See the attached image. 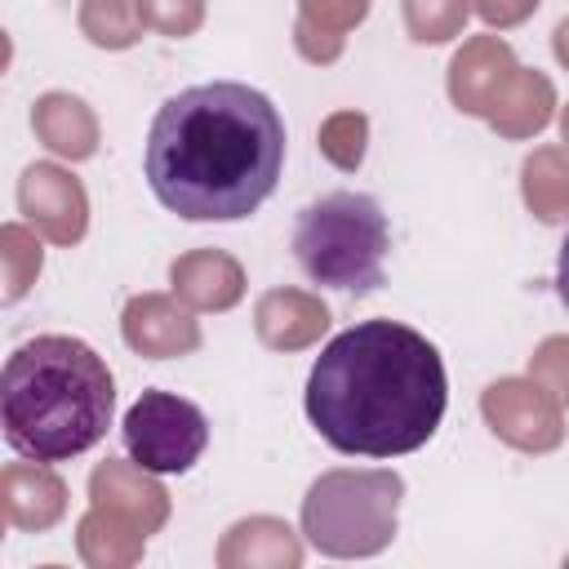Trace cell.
<instances>
[{"instance_id":"cell-1","label":"cell","mask_w":569,"mask_h":569,"mask_svg":"<svg viewBox=\"0 0 569 569\" xmlns=\"http://www.w3.org/2000/svg\"><path fill=\"white\" fill-rule=\"evenodd\" d=\"M284 120L276 102L240 80L173 93L147 133V182L187 222L249 218L280 182Z\"/></svg>"},{"instance_id":"cell-2","label":"cell","mask_w":569,"mask_h":569,"mask_svg":"<svg viewBox=\"0 0 569 569\" xmlns=\"http://www.w3.org/2000/svg\"><path fill=\"white\" fill-rule=\"evenodd\" d=\"M449 400L440 351L400 320H360L342 329L307 378V418L338 449L360 458H400L422 449Z\"/></svg>"},{"instance_id":"cell-3","label":"cell","mask_w":569,"mask_h":569,"mask_svg":"<svg viewBox=\"0 0 569 569\" xmlns=\"http://www.w3.org/2000/svg\"><path fill=\"white\" fill-rule=\"evenodd\" d=\"M116 409L107 360L67 333H40L4 360L0 422L13 453L62 462L93 449Z\"/></svg>"},{"instance_id":"cell-4","label":"cell","mask_w":569,"mask_h":569,"mask_svg":"<svg viewBox=\"0 0 569 569\" xmlns=\"http://www.w3.org/2000/svg\"><path fill=\"white\" fill-rule=\"evenodd\" d=\"M387 249H391L387 213L373 196H360V191L320 196L293 222L298 267L329 289H347V293L378 289Z\"/></svg>"},{"instance_id":"cell-5","label":"cell","mask_w":569,"mask_h":569,"mask_svg":"<svg viewBox=\"0 0 569 569\" xmlns=\"http://www.w3.org/2000/svg\"><path fill=\"white\" fill-rule=\"evenodd\" d=\"M405 480L387 467L325 471L302 498V533L320 556L360 560L396 538Z\"/></svg>"},{"instance_id":"cell-6","label":"cell","mask_w":569,"mask_h":569,"mask_svg":"<svg viewBox=\"0 0 569 569\" xmlns=\"http://www.w3.org/2000/svg\"><path fill=\"white\" fill-rule=\"evenodd\" d=\"M204 445V413L173 391H142L124 413V449L147 471H191Z\"/></svg>"},{"instance_id":"cell-7","label":"cell","mask_w":569,"mask_h":569,"mask_svg":"<svg viewBox=\"0 0 569 569\" xmlns=\"http://www.w3.org/2000/svg\"><path fill=\"white\" fill-rule=\"evenodd\" d=\"M489 431L520 453H551L565 440V405L533 378H498L480 396Z\"/></svg>"},{"instance_id":"cell-8","label":"cell","mask_w":569,"mask_h":569,"mask_svg":"<svg viewBox=\"0 0 569 569\" xmlns=\"http://www.w3.org/2000/svg\"><path fill=\"white\" fill-rule=\"evenodd\" d=\"M18 209L53 244H76L89 231V196H84L80 178L62 164H49V160L22 169Z\"/></svg>"},{"instance_id":"cell-9","label":"cell","mask_w":569,"mask_h":569,"mask_svg":"<svg viewBox=\"0 0 569 569\" xmlns=\"http://www.w3.org/2000/svg\"><path fill=\"white\" fill-rule=\"evenodd\" d=\"M124 342L147 360H178L200 347V320H191V307L169 293H138L120 311Z\"/></svg>"},{"instance_id":"cell-10","label":"cell","mask_w":569,"mask_h":569,"mask_svg":"<svg viewBox=\"0 0 569 569\" xmlns=\"http://www.w3.org/2000/svg\"><path fill=\"white\" fill-rule=\"evenodd\" d=\"M516 53L507 49V40L498 36H471L462 40V49L449 62V98L462 116H485L493 111L498 93L507 89V80L516 76Z\"/></svg>"},{"instance_id":"cell-11","label":"cell","mask_w":569,"mask_h":569,"mask_svg":"<svg viewBox=\"0 0 569 569\" xmlns=\"http://www.w3.org/2000/svg\"><path fill=\"white\" fill-rule=\"evenodd\" d=\"M89 502L93 507H107L124 520H133L142 533H156L164 520H169V493L160 480H151L147 467L138 462H120V458H107L89 471Z\"/></svg>"},{"instance_id":"cell-12","label":"cell","mask_w":569,"mask_h":569,"mask_svg":"<svg viewBox=\"0 0 569 569\" xmlns=\"http://www.w3.org/2000/svg\"><path fill=\"white\" fill-rule=\"evenodd\" d=\"M0 507H4V525L22 529V533H40L53 529L67 511V485L44 467V462H9L0 471Z\"/></svg>"},{"instance_id":"cell-13","label":"cell","mask_w":569,"mask_h":569,"mask_svg":"<svg viewBox=\"0 0 569 569\" xmlns=\"http://www.w3.org/2000/svg\"><path fill=\"white\" fill-rule=\"evenodd\" d=\"M169 284L191 311H231L244 298V267L222 249H191L173 258Z\"/></svg>"},{"instance_id":"cell-14","label":"cell","mask_w":569,"mask_h":569,"mask_svg":"<svg viewBox=\"0 0 569 569\" xmlns=\"http://www.w3.org/2000/svg\"><path fill=\"white\" fill-rule=\"evenodd\" d=\"M253 329L271 351H302L329 329V307L307 289H267L253 307Z\"/></svg>"},{"instance_id":"cell-15","label":"cell","mask_w":569,"mask_h":569,"mask_svg":"<svg viewBox=\"0 0 569 569\" xmlns=\"http://www.w3.org/2000/svg\"><path fill=\"white\" fill-rule=\"evenodd\" d=\"M302 542L276 516L236 520L218 542V569H298Z\"/></svg>"},{"instance_id":"cell-16","label":"cell","mask_w":569,"mask_h":569,"mask_svg":"<svg viewBox=\"0 0 569 569\" xmlns=\"http://www.w3.org/2000/svg\"><path fill=\"white\" fill-rule=\"evenodd\" d=\"M31 129L62 160H89L98 151V138H102L98 133V116L89 111V102L76 98V93H62V89L36 98Z\"/></svg>"},{"instance_id":"cell-17","label":"cell","mask_w":569,"mask_h":569,"mask_svg":"<svg viewBox=\"0 0 569 569\" xmlns=\"http://www.w3.org/2000/svg\"><path fill=\"white\" fill-rule=\"evenodd\" d=\"M551 111H556V84L542 71L516 67V76L507 80V89L489 111V124L502 138H533L538 129H547Z\"/></svg>"},{"instance_id":"cell-18","label":"cell","mask_w":569,"mask_h":569,"mask_svg":"<svg viewBox=\"0 0 569 569\" xmlns=\"http://www.w3.org/2000/svg\"><path fill=\"white\" fill-rule=\"evenodd\" d=\"M142 547H147V533L107 507H89L76 525V551L93 569H129L142 560Z\"/></svg>"},{"instance_id":"cell-19","label":"cell","mask_w":569,"mask_h":569,"mask_svg":"<svg viewBox=\"0 0 569 569\" xmlns=\"http://www.w3.org/2000/svg\"><path fill=\"white\" fill-rule=\"evenodd\" d=\"M520 196L538 222H565L569 218V151L533 147L520 164Z\"/></svg>"},{"instance_id":"cell-20","label":"cell","mask_w":569,"mask_h":569,"mask_svg":"<svg viewBox=\"0 0 569 569\" xmlns=\"http://www.w3.org/2000/svg\"><path fill=\"white\" fill-rule=\"evenodd\" d=\"M80 36L98 49H133L142 40L138 0H80Z\"/></svg>"},{"instance_id":"cell-21","label":"cell","mask_w":569,"mask_h":569,"mask_svg":"<svg viewBox=\"0 0 569 569\" xmlns=\"http://www.w3.org/2000/svg\"><path fill=\"white\" fill-rule=\"evenodd\" d=\"M0 267H4V302H18L44 267V249L31 227H22V222L0 227Z\"/></svg>"},{"instance_id":"cell-22","label":"cell","mask_w":569,"mask_h":569,"mask_svg":"<svg viewBox=\"0 0 569 569\" xmlns=\"http://www.w3.org/2000/svg\"><path fill=\"white\" fill-rule=\"evenodd\" d=\"M405 9V27L418 44H445L453 36H462L471 0H400Z\"/></svg>"},{"instance_id":"cell-23","label":"cell","mask_w":569,"mask_h":569,"mask_svg":"<svg viewBox=\"0 0 569 569\" xmlns=\"http://www.w3.org/2000/svg\"><path fill=\"white\" fill-rule=\"evenodd\" d=\"M316 142H320L325 160L338 164L342 173L360 169V160H365V142H369V120H365V111H333V116L320 124Z\"/></svg>"},{"instance_id":"cell-24","label":"cell","mask_w":569,"mask_h":569,"mask_svg":"<svg viewBox=\"0 0 569 569\" xmlns=\"http://www.w3.org/2000/svg\"><path fill=\"white\" fill-rule=\"evenodd\" d=\"M138 13H142V27L169 40H187L204 22V0H138Z\"/></svg>"},{"instance_id":"cell-25","label":"cell","mask_w":569,"mask_h":569,"mask_svg":"<svg viewBox=\"0 0 569 569\" xmlns=\"http://www.w3.org/2000/svg\"><path fill=\"white\" fill-rule=\"evenodd\" d=\"M369 13V0H298V27L307 31H329V36H342L351 27H360Z\"/></svg>"},{"instance_id":"cell-26","label":"cell","mask_w":569,"mask_h":569,"mask_svg":"<svg viewBox=\"0 0 569 569\" xmlns=\"http://www.w3.org/2000/svg\"><path fill=\"white\" fill-rule=\"evenodd\" d=\"M529 378L542 382L560 405H569V333H551L529 356Z\"/></svg>"},{"instance_id":"cell-27","label":"cell","mask_w":569,"mask_h":569,"mask_svg":"<svg viewBox=\"0 0 569 569\" xmlns=\"http://www.w3.org/2000/svg\"><path fill=\"white\" fill-rule=\"evenodd\" d=\"M538 4H542V0H471V9H476L489 27H498V31L520 27Z\"/></svg>"},{"instance_id":"cell-28","label":"cell","mask_w":569,"mask_h":569,"mask_svg":"<svg viewBox=\"0 0 569 569\" xmlns=\"http://www.w3.org/2000/svg\"><path fill=\"white\" fill-rule=\"evenodd\" d=\"M556 289H560V302L569 307V236L560 244V262H556Z\"/></svg>"},{"instance_id":"cell-29","label":"cell","mask_w":569,"mask_h":569,"mask_svg":"<svg viewBox=\"0 0 569 569\" xmlns=\"http://www.w3.org/2000/svg\"><path fill=\"white\" fill-rule=\"evenodd\" d=\"M551 49H556L560 67L569 71V18H560V27H556V36H551Z\"/></svg>"},{"instance_id":"cell-30","label":"cell","mask_w":569,"mask_h":569,"mask_svg":"<svg viewBox=\"0 0 569 569\" xmlns=\"http://www.w3.org/2000/svg\"><path fill=\"white\" fill-rule=\"evenodd\" d=\"M560 138H565V151H569V107L560 111Z\"/></svg>"},{"instance_id":"cell-31","label":"cell","mask_w":569,"mask_h":569,"mask_svg":"<svg viewBox=\"0 0 569 569\" xmlns=\"http://www.w3.org/2000/svg\"><path fill=\"white\" fill-rule=\"evenodd\" d=\"M565 565H569V556H565Z\"/></svg>"}]
</instances>
